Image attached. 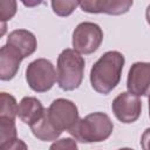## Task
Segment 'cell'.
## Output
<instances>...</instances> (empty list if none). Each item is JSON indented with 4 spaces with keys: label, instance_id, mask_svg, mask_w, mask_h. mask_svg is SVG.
I'll return each mask as SVG.
<instances>
[{
    "label": "cell",
    "instance_id": "14",
    "mask_svg": "<svg viewBox=\"0 0 150 150\" xmlns=\"http://www.w3.org/2000/svg\"><path fill=\"white\" fill-rule=\"evenodd\" d=\"M0 117L15 120V116H18V103L13 95L2 91L0 94Z\"/></svg>",
    "mask_w": 150,
    "mask_h": 150
},
{
    "label": "cell",
    "instance_id": "11",
    "mask_svg": "<svg viewBox=\"0 0 150 150\" xmlns=\"http://www.w3.org/2000/svg\"><path fill=\"white\" fill-rule=\"evenodd\" d=\"M7 45L13 47L25 59L32 55L38 47L35 35L27 29H14L7 36Z\"/></svg>",
    "mask_w": 150,
    "mask_h": 150
},
{
    "label": "cell",
    "instance_id": "22",
    "mask_svg": "<svg viewBox=\"0 0 150 150\" xmlns=\"http://www.w3.org/2000/svg\"><path fill=\"white\" fill-rule=\"evenodd\" d=\"M118 150H134V149H131V148H121Z\"/></svg>",
    "mask_w": 150,
    "mask_h": 150
},
{
    "label": "cell",
    "instance_id": "9",
    "mask_svg": "<svg viewBox=\"0 0 150 150\" xmlns=\"http://www.w3.org/2000/svg\"><path fill=\"white\" fill-rule=\"evenodd\" d=\"M132 4V0H84L80 1V7L83 12L91 14L121 15L129 12Z\"/></svg>",
    "mask_w": 150,
    "mask_h": 150
},
{
    "label": "cell",
    "instance_id": "4",
    "mask_svg": "<svg viewBox=\"0 0 150 150\" xmlns=\"http://www.w3.org/2000/svg\"><path fill=\"white\" fill-rule=\"evenodd\" d=\"M26 81L29 88L36 93L50 90L57 81V74L54 64L47 59H36L26 68Z\"/></svg>",
    "mask_w": 150,
    "mask_h": 150
},
{
    "label": "cell",
    "instance_id": "15",
    "mask_svg": "<svg viewBox=\"0 0 150 150\" xmlns=\"http://www.w3.org/2000/svg\"><path fill=\"white\" fill-rule=\"evenodd\" d=\"M16 138L15 120L0 117V145Z\"/></svg>",
    "mask_w": 150,
    "mask_h": 150
},
{
    "label": "cell",
    "instance_id": "7",
    "mask_svg": "<svg viewBox=\"0 0 150 150\" xmlns=\"http://www.w3.org/2000/svg\"><path fill=\"white\" fill-rule=\"evenodd\" d=\"M111 109L120 122L130 124L139 118L142 112V102L137 96L129 91H124L114 98Z\"/></svg>",
    "mask_w": 150,
    "mask_h": 150
},
{
    "label": "cell",
    "instance_id": "13",
    "mask_svg": "<svg viewBox=\"0 0 150 150\" xmlns=\"http://www.w3.org/2000/svg\"><path fill=\"white\" fill-rule=\"evenodd\" d=\"M30 130L38 139L43 141V142L56 141L60 137V135L62 134V132L57 131L50 123L48 115H47V109H46L43 116L38 122H35L33 125H30Z\"/></svg>",
    "mask_w": 150,
    "mask_h": 150
},
{
    "label": "cell",
    "instance_id": "18",
    "mask_svg": "<svg viewBox=\"0 0 150 150\" xmlns=\"http://www.w3.org/2000/svg\"><path fill=\"white\" fill-rule=\"evenodd\" d=\"M49 150H79L76 141L71 137H64L61 139H56L49 146Z\"/></svg>",
    "mask_w": 150,
    "mask_h": 150
},
{
    "label": "cell",
    "instance_id": "3",
    "mask_svg": "<svg viewBox=\"0 0 150 150\" xmlns=\"http://www.w3.org/2000/svg\"><path fill=\"white\" fill-rule=\"evenodd\" d=\"M84 64L83 56L75 49H63L57 57L56 64L59 87L66 91L77 89L83 80Z\"/></svg>",
    "mask_w": 150,
    "mask_h": 150
},
{
    "label": "cell",
    "instance_id": "2",
    "mask_svg": "<svg viewBox=\"0 0 150 150\" xmlns=\"http://www.w3.org/2000/svg\"><path fill=\"white\" fill-rule=\"evenodd\" d=\"M112 130L114 124L110 117L104 112L96 111L80 118L69 134L77 142L97 143L108 139Z\"/></svg>",
    "mask_w": 150,
    "mask_h": 150
},
{
    "label": "cell",
    "instance_id": "20",
    "mask_svg": "<svg viewBox=\"0 0 150 150\" xmlns=\"http://www.w3.org/2000/svg\"><path fill=\"white\" fill-rule=\"evenodd\" d=\"M141 146L143 150H150V128H146L141 136Z\"/></svg>",
    "mask_w": 150,
    "mask_h": 150
},
{
    "label": "cell",
    "instance_id": "12",
    "mask_svg": "<svg viewBox=\"0 0 150 150\" xmlns=\"http://www.w3.org/2000/svg\"><path fill=\"white\" fill-rule=\"evenodd\" d=\"M46 109L43 108L40 100L34 96H25L21 98L18 105V116L19 118L28 124L29 127L38 122L45 114Z\"/></svg>",
    "mask_w": 150,
    "mask_h": 150
},
{
    "label": "cell",
    "instance_id": "10",
    "mask_svg": "<svg viewBox=\"0 0 150 150\" xmlns=\"http://www.w3.org/2000/svg\"><path fill=\"white\" fill-rule=\"evenodd\" d=\"M22 60L23 57L18 50L7 43L4 45L0 48V80H12L16 75Z\"/></svg>",
    "mask_w": 150,
    "mask_h": 150
},
{
    "label": "cell",
    "instance_id": "23",
    "mask_svg": "<svg viewBox=\"0 0 150 150\" xmlns=\"http://www.w3.org/2000/svg\"><path fill=\"white\" fill-rule=\"evenodd\" d=\"M149 117H150V95H149Z\"/></svg>",
    "mask_w": 150,
    "mask_h": 150
},
{
    "label": "cell",
    "instance_id": "1",
    "mask_svg": "<svg viewBox=\"0 0 150 150\" xmlns=\"http://www.w3.org/2000/svg\"><path fill=\"white\" fill-rule=\"evenodd\" d=\"M124 56L117 50L104 53L91 67L89 80L93 89L102 95H108L121 81Z\"/></svg>",
    "mask_w": 150,
    "mask_h": 150
},
{
    "label": "cell",
    "instance_id": "8",
    "mask_svg": "<svg viewBox=\"0 0 150 150\" xmlns=\"http://www.w3.org/2000/svg\"><path fill=\"white\" fill-rule=\"evenodd\" d=\"M127 88L130 94L137 97L150 95V62H135L131 64Z\"/></svg>",
    "mask_w": 150,
    "mask_h": 150
},
{
    "label": "cell",
    "instance_id": "5",
    "mask_svg": "<svg viewBox=\"0 0 150 150\" xmlns=\"http://www.w3.org/2000/svg\"><path fill=\"white\" fill-rule=\"evenodd\" d=\"M103 41L102 28L91 21H83L79 23L71 35V45L74 49L84 55L96 52Z\"/></svg>",
    "mask_w": 150,
    "mask_h": 150
},
{
    "label": "cell",
    "instance_id": "16",
    "mask_svg": "<svg viewBox=\"0 0 150 150\" xmlns=\"http://www.w3.org/2000/svg\"><path fill=\"white\" fill-rule=\"evenodd\" d=\"M53 12L59 16H68L74 9L80 6V1H68V0H53L50 2Z\"/></svg>",
    "mask_w": 150,
    "mask_h": 150
},
{
    "label": "cell",
    "instance_id": "21",
    "mask_svg": "<svg viewBox=\"0 0 150 150\" xmlns=\"http://www.w3.org/2000/svg\"><path fill=\"white\" fill-rule=\"evenodd\" d=\"M145 18H146V21H148V23L150 25V4L148 5V7H146V11H145Z\"/></svg>",
    "mask_w": 150,
    "mask_h": 150
},
{
    "label": "cell",
    "instance_id": "6",
    "mask_svg": "<svg viewBox=\"0 0 150 150\" xmlns=\"http://www.w3.org/2000/svg\"><path fill=\"white\" fill-rule=\"evenodd\" d=\"M47 115L53 127L60 132H69L80 120L76 104L67 98L54 100L47 109Z\"/></svg>",
    "mask_w": 150,
    "mask_h": 150
},
{
    "label": "cell",
    "instance_id": "17",
    "mask_svg": "<svg viewBox=\"0 0 150 150\" xmlns=\"http://www.w3.org/2000/svg\"><path fill=\"white\" fill-rule=\"evenodd\" d=\"M16 13V1L4 0L0 1V19L2 23H6L7 20H11Z\"/></svg>",
    "mask_w": 150,
    "mask_h": 150
},
{
    "label": "cell",
    "instance_id": "19",
    "mask_svg": "<svg viewBox=\"0 0 150 150\" xmlns=\"http://www.w3.org/2000/svg\"><path fill=\"white\" fill-rule=\"evenodd\" d=\"M0 150H28V146L22 139L16 137L14 139H11V141L1 144Z\"/></svg>",
    "mask_w": 150,
    "mask_h": 150
}]
</instances>
